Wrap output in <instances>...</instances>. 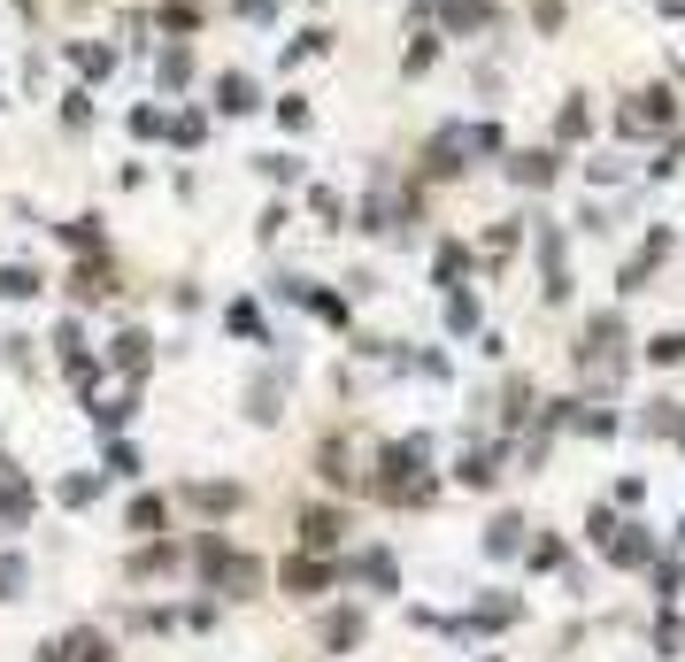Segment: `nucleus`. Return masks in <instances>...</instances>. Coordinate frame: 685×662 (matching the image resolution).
Instances as JSON below:
<instances>
[{
    "mask_svg": "<svg viewBox=\"0 0 685 662\" xmlns=\"http://www.w3.org/2000/svg\"><path fill=\"white\" fill-rule=\"evenodd\" d=\"M362 632H370L362 609H324V617H316V648H324V655H354Z\"/></svg>",
    "mask_w": 685,
    "mask_h": 662,
    "instance_id": "f257e3e1",
    "label": "nucleus"
},
{
    "mask_svg": "<svg viewBox=\"0 0 685 662\" xmlns=\"http://www.w3.org/2000/svg\"><path fill=\"white\" fill-rule=\"evenodd\" d=\"M332 578H340V570H332V562H316V555H293V562L278 570V586H286V593H332Z\"/></svg>",
    "mask_w": 685,
    "mask_h": 662,
    "instance_id": "f03ea898",
    "label": "nucleus"
},
{
    "mask_svg": "<svg viewBox=\"0 0 685 662\" xmlns=\"http://www.w3.org/2000/svg\"><path fill=\"white\" fill-rule=\"evenodd\" d=\"M340 508H309V516H301V547H309V555H316V547H340Z\"/></svg>",
    "mask_w": 685,
    "mask_h": 662,
    "instance_id": "7ed1b4c3",
    "label": "nucleus"
},
{
    "mask_svg": "<svg viewBox=\"0 0 685 662\" xmlns=\"http://www.w3.org/2000/svg\"><path fill=\"white\" fill-rule=\"evenodd\" d=\"M516 547H523V516H494V524H486V555L509 562Z\"/></svg>",
    "mask_w": 685,
    "mask_h": 662,
    "instance_id": "20e7f679",
    "label": "nucleus"
},
{
    "mask_svg": "<svg viewBox=\"0 0 685 662\" xmlns=\"http://www.w3.org/2000/svg\"><path fill=\"white\" fill-rule=\"evenodd\" d=\"M62 648H70V662H116V655H108V640H101L93 624H77V632H62Z\"/></svg>",
    "mask_w": 685,
    "mask_h": 662,
    "instance_id": "39448f33",
    "label": "nucleus"
},
{
    "mask_svg": "<svg viewBox=\"0 0 685 662\" xmlns=\"http://www.w3.org/2000/svg\"><path fill=\"white\" fill-rule=\"evenodd\" d=\"M354 578H362V586H377V593H393V586H401V562H393V555H362V562H354Z\"/></svg>",
    "mask_w": 685,
    "mask_h": 662,
    "instance_id": "423d86ee",
    "label": "nucleus"
},
{
    "mask_svg": "<svg viewBox=\"0 0 685 662\" xmlns=\"http://www.w3.org/2000/svg\"><path fill=\"white\" fill-rule=\"evenodd\" d=\"M185 500H193L200 516H231V508H239V486H185Z\"/></svg>",
    "mask_w": 685,
    "mask_h": 662,
    "instance_id": "0eeeda50",
    "label": "nucleus"
},
{
    "mask_svg": "<svg viewBox=\"0 0 685 662\" xmlns=\"http://www.w3.org/2000/svg\"><path fill=\"white\" fill-rule=\"evenodd\" d=\"M116 362H124V370H139V362H147V339H139V331H124V339H116Z\"/></svg>",
    "mask_w": 685,
    "mask_h": 662,
    "instance_id": "6e6552de",
    "label": "nucleus"
},
{
    "mask_svg": "<svg viewBox=\"0 0 685 662\" xmlns=\"http://www.w3.org/2000/svg\"><path fill=\"white\" fill-rule=\"evenodd\" d=\"M562 562H570L562 539H539V547H531V570H562Z\"/></svg>",
    "mask_w": 685,
    "mask_h": 662,
    "instance_id": "1a4fd4ad",
    "label": "nucleus"
},
{
    "mask_svg": "<svg viewBox=\"0 0 685 662\" xmlns=\"http://www.w3.org/2000/svg\"><path fill=\"white\" fill-rule=\"evenodd\" d=\"M108 470L116 478H139V447H108Z\"/></svg>",
    "mask_w": 685,
    "mask_h": 662,
    "instance_id": "9d476101",
    "label": "nucleus"
},
{
    "mask_svg": "<svg viewBox=\"0 0 685 662\" xmlns=\"http://www.w3.org/2000/svg\"><path fill=\"white\" fill-rule=\"evenodd\" d=\"M93 494H101V478H70V486H62V500H70V508H85Z\"/></svg>",
    "mask_w": 685,
    "mask_h": 662,
    "instance_id": "9b49d317",
    "label": "nucleus"
},
{
    "mask_svg": "<svg viewBox=\"0 0 685 662\" xmlns=\"http://www.w3.org/2000/svg\"><path fill=\"white\" fill-rule=\"evenodd\" d=\"M39 662H70V648H62V640H46V648H39Z\"/></svg>",
    "mask_w": 685,
    "mask_h": 662,
    "instance_id": "f8f14e48",
    "label": "nucleus"
},
{
    "mask_svg": "<svg viewBox=\"0 0 685 662\" xmlns=\"http://www.w3.org/2000/svg\"><path fill=\"white\" fill-rule=\"evenodd\" d=\"M486 662H501V655H486Z\"/></svg>",
    "mask_w": 685,
    "mask_h": 662,
    "instance_id": "ddd939ff",
    "label": "nucleus"
}]
</instances>
